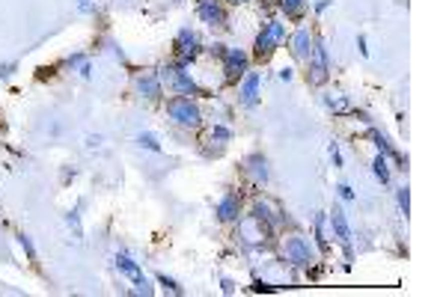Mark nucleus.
<instances>
[{
	"mask_svg": "<svg viewBox=\"0 0 446 297\" xmlns=\"http://www.w3.org/2000/svg\"><path fill=\"white\" fill-rule=\"evenodd\" d=\"M18 244H21V247H24V253L30 256V262H36V250H33V244H30V238L24 235V232L18 235Z\"/></svg>",
	"mask_w": 446,
	"mask_h": 297,
	"instance_id": "5701e85b",
	"label": "nucleus"
},
{
	"mask_svg": "<svg viewBox=\"0 0 446 297\" xmlns=\"http://www.w3.org/2000/svg\"><path fill=\"white\" fill-rule=\"evenodd\" d=\"M286 259L298 268H306L312 262V250H310V241L306 238H288L286 241Z\"/></svg>",
	"mask_w": 446,
	"mask_h": 297,
	"instance_id": "6e6552de",
	"label": "nucleus"
},
{
	"mask_svg": "<svg viewBox=\"0 0 446 297\" xmlns=\"http://www.w3.org/2000/svg\"><path fill=\"white\" fill-rule=\"evenodd\" d=\"M250 173L256 181H268V167H265V158H259V155H253L250 158Z\"/></svg>",
	"mask_w": 446,
	"mask_h": 297,
	"instance_id": "2eb2a0df",
	"label": "nucleus"
},
{
	"mask_svg": "<svg viewBox=\"0 0 446 297\" xmlns=\"http://www.w3.org/2000/svg\"><path fill=\"white\" fill-rule=\"evenodd\" d=\"M223 71H226V80H238L244 71H247V54L238 51V48H223Z\"/></svg>",
	"mask_w": 446,
	"mask_h": 297,
	"instance_id": "39448f33",
	"label": "nucleus"
},
{
	"mask_svg": "<svg viewBox=\"0 0 446 297\" xmlns=\"http://www.w3.org/2000/svg\"><path fill=\"white\" fill-rule=\"evenodd\" d=\"M292 54L298 59H310V54H312V36H310V30H298L292 36Z\"/></svg>",
	"mask_w": 446,
	"mask_h": 297,
	"instance_id": "9b49d317",
	"label": "nucleus"
},
{
	"mask_svg": "<svg viewBox=\"0 0 446 297\" xmlns=\"http://www.w3.org/2000/svg\"><path fill=\"white\" fill-rule=\"evenodd\" d=\"M196 12H200V18H202L206 24H212V27H229V24H226V12H223V6L218 0H200Z\"/></svg>",
	"mask_w": 446,
	"mask_h": 297,
	"instance_id": "1a4fd4ad",
	"label": "nucleus"
},
{
	"mask_svg": "<svg viewBox=\"0 0 446 297\" xmlns=\"http://www.w3.org/2000/svg\"><path fill=\"white\" fill-rule=\"evenodd\" d=\"M176 54H178V65L184 68L190 59L200 54V39H196V33H190L188 27L178 30V36H176Z\"/></svg>",
	"mask_w": 446,
	"mask_h": 297,
	"instance_id": "20e7f679",
	"label": "nucleus"
},
{
	"mask_svg": "<svg viewBox=\"0 0 446 297\" xmlns=\"http://www.w3.org/2000/svg\"><path fill=\"white\" fill-rule=\"evenodd\" d=\"M158 77L167 80L170 86H172L176 92H182V95H196V92H200V86L194 83V77H190L188 71H182V65H167Z\"/></svg>",
	"mask_w": 446,
	"mask_h": 297,
	"instance_id": "7ed1b4c3",
	"label": "nucleus"
},
{
	"mask_svg": "<svg viewBox=\"0 0 446 297\" xmlns=\"http://www.w3.org/2000/svg\"><path fill=\"white\" fill-rule=\"evenodd\" d=\"M330 226H334L336 238H339V244H351V229H348V220H345V211L339 208V205H334V211H330Z\"/></svg>",
	"mask_w": 446,
	"mask_h": 297,
	"instance_id": "9d476101",
	"label": "nucleus"
},
{
	"mask_svg": "<svg viewBox=\"0 0 446 297\" xmlns=\"http://www.w3.org/2000/svg\"><path fill=\"white\" fill-rule=\"evenodd\" d=\"M322 223H324V217H316V244H318V250L324 253V250H328V241H324V232H322Z\"/></svg>",
	"mask_w": 446,
	"mask_h": 297,
	"instance_id": "4be33fe9",
	"label": "nucleus"
},
{
	"mask_svg": "<svg viewBox=\"0 0 446 297\" xmlns=\"http://www.w3.org/2000/svg\"><path fill=\"white\" fill-rule=\"evenodd\" d=\"M336 190H339V196H342V199H345V202H351V199H354V190H351V187H348V184H339V187H336Z\"/></svg>",
	"mask_w": 446,
	"mask_h": 297,
	"instance_id": "a878e982",
	"label": "nucleus"
},
{
	"mask_svg": "<svg viewBox=\"0 0 446 297\" xmlns=\"http://www.w3.org/2000/svg\"><path fill=\"white\" fill-rule=\"evenodd\" d=\"M330 3H334V0H318V3H316V12H324Z\"/></svg>",
	"mask_w": 446,
	"mask_h": 297,
	"instance_id": "2f4dec72",
	"label": "nucleus"
},
{
	"mask_svg": "<svg viewBox=\"0 0 446 297\" xmlns=\"http://www.w3.org/2000/svg\"><path fill=\"white\" fill-rule=\"evenodd\" d=\"M137 89H140L146 98H158V95H161V77H158V74H146V77L137 80Z\"/></svg>",
	"mask_w": 446,
	"mask_h": 297,
	"instance_id": "4468645a",
	"label": "nucleus"
},
{
	"mask_svg": "<svg viewBox=\"0 0 446 297\" xmlns=\"http://www.w3.org/2000/svg\"><path fill=\"white\" fill-rule=\"evenodd\" d=\"M372 170H375V176H378L381 184H387V181H390V170H387V158H384V155H378V158L372 161Z\"/></svg>",
	"mask_w": 446,
	"mask_h": 297,
	"instance_id": "dca6fc26",
	"label": "nucleus"
},
{
	"mask_svg": "<svg viewBox=\"0 0 446 297\" xmlns=\"http://www.w3.org/2000/svg\"><path fill=\"white\" fill-rule=\"evenodd\" d=\"M158 283H161V286H164V289H170V292H172V295H184V292H182V286H178V283H176V280H170L167 274H158Z\"/></svg>",
	"mask_w": 446,
	"mask_h": 297,
	"instance_id": "412c9836",
	"label": "nucleus"
},
{
	"mask_svg": "<svg viewBox=\"0 0 446 297\" xmlns=\"http://www.w3.org/2000/svg\"><path fill=\"white\" fill-rule=\"evenodd\" d=\"M241 101H244L247 107H253V104L259 101V74H256V71H250V74L244 77V83H241Z\"/></svg>",
	"mask_w": 446,
	"mask_h": 297,
	"instance_id": "f8f14e48",
	"label": "nucleus"
},
{
	"mask_svg": "<svg viewBox=\"0 0 446 297\" xmlns=\"http://www.w3.org/2000/svg\"><path fill=\"white\" fill-rule=\"evenodd\" d=\"M300 3H304V0H280V6H282L286 12H298V9H300Z\"/></svg>",
	"mask_w": 446,
	"mask_h": 297,
	"instance_id": "393cba45",
	"label": "nucleus"
},
{
	"mask_svg": "<svg viewBox=\"0 0 446 297\" xmlns=\"http://www.w3.org/2000/svg\"><path fill=\"white\" fill-rule=\"evenodd\" d=\"M324 104H328V107H334V110H342V113H345V110H351V104H348V101H342V98H324Z\"/></svg>",
	"mask_w": 446,
	"mask_h": 297,
	"instance_id": "b1692460",
	"label": "nucleus"
},
{
	"mask_svg": "<svg viewBox=\"0 0 446 297\" xmlns=\"http://www.w3.org/2000/svg\"><path fill=\"white\" fill-rule=\"evenodd\" d=\"M12 71H15V62H3L0 65V77H9Z\"/></svg>",
	"mask_w": 446,
	"mask_h": 297,
	"instance_id": "cd10ccee",
	"label": "nucleus"
},
{
	"mask_svg": "<svg viewBox=\"0 0 446 297\" xmlns=\"http://www.w3.org/2000/svg\"><path fill=\"white\" fill-rule=\"evenodd\" d=\"M396 199H398L402 214H410V190H408V187H398V190H396Z\"/></svg>",
	"mask_w": 446,
	"mask_h": 297,
	"instance_id": "f3484780",
	"label": "nucleus"
},
{
	"mask_svg": "<svg viewBox=\"0 0 446 297\" xmlns=\"http://www.w3.org/2000/svg\"><path fill=\"white\" fill-rule=\"evenodd\" d=\"M66 62H68V65H80V62H84V54H72Z\"/></svg>",
	"mask_w": 446,
	"mask_h": 297,
	"instance_id": "c85d7f7f",
	"label": "nucleus"
},
{
	"mask_svg": "<svg viewBox=\"0 0 446 297\" xmlns=\"http://www.w3.org/2000/svg\"><path fill=\"white\" fill-rule=\"evenodd\" d=\"M357 42H360V51H363V57H369V48H366V39H363V36H360V39H357Z\"/></svg>",
	"mask_w": 446,
	"mask_h": 297,
	"instance_id": "473e14b6",
	"label": "nucleus"
},
{
	"mask_svg": "<svg viewBox=\"0 0 446 297\" xmlns=\"http://www.w3.org/2000/svg\"><path fill=\"white\" fill-rule=\"evenodd\" d=\"M116 268L122 271V274H128L131 280H134V292H140V295H152V286H149V280L143 277V271L137 268V262H131V256H125V253H119L116 256Z\"/></svg>",
	"mask_w": 446,
	"mask_h": 297,
	"instance_id": "0eeeda50",
	"label": "nucleus"
},
{
	"mask_svg": "<svg viewBox=\"0 0 446 297\" xmlns=\"http://www.w3.org/2000/svg\"><path fill=\"white\" fill-rule=\"evenodd\" d=\"M238 205H241L238 193H226L220 202H218V217L220 220H235L238 217Z\"/></svg>",
	"mask_w": 446,
	"mask_h": 297,
	"instance_id": "ddd939ff",
	"label": "nucleus"
},
{
	"mask_svg": "<svg viewBox=\"0 0 446 297\" xmlns=\"http://www.w3.org/2000/svg\"><path fill=\"white\" fill-rule=\"evenodd\" d=\"M253 292H274V286H265V283H256Z\"/></svg>",
	"mask_w": 446,
	"mask_h": 297,
	"instance_id": "7c9ffc66",
	"label": "nucleus"
},
{
	"mask_svg": "<svg viewBox=\"0 0 446 297\" xmlns=\"http://www.w3.org/2000/svg\"><path fill=\"white\" fill-rule=\"evenodd\" d=\"M286 39V27L280 24V21H268L265 27H262V33L256 36V57H268L271 51H274V45H280Z\"/></svg>",
	"mask_w": 446,
	"mask_h": 297,
	"instance_id": "f03ea898",
	"label": "nucleus"
},
{
	"mask_svg": "<svg viewBox=\"0 0 446 297\" xmlns=\"http://www.w3.org/2000/svg\"><path fill=\"white\" fill-rule=\"evenodd\" d=\"M229 140H232V131H229V128H223V125H218V128H214V131H212V143H229Z\"/></svg>",
	"mask_w": 446,
	"mask_h": 297,
	"instance_id": "6ab92c4d",
	"label": "nucleus"
},
{
	"mask_svg": "<svg viewBox=\"0 0 446 297\" xmlns=\"http://www.w3.org/2000/svg\"><path fill=\"white\" fill-rule=\"evenodd\" d=\"M92 9V0H80V12H90Z\"/></svg>",
	"mask_w": 446,
	"mask_h": 297,
	"instance_id": "72a5a7b5",
	"label": "nucleus"
},
{
	"mask_svg": "<svg viewBox=\"0 0 446 297\" xmlns=\"http://www.w3.org/2000/svg\"><path fill=\"white\" fill-rule=\"evenodd\" d=\"M80 74H84V77H90V74H92V68H90V62H86V59L80 62Z\"/></svg>",
	"mask_w": 446,
	"mask_h": 297,
	"instance_id": "c756f323",
	"label": "nucleus"
},
{
	"mask_svg": "<svg viewBox=\"0 0 446 297\" xmlns=\"http://www.w3.org/2000/svg\"><path fill=\"white\" fill-rule=\"evenodd\" d=\"M137 143H140L143 149H149V152H161V143L155 140V134H140V137H137Z\"/></svg>",
	"mask_w": 446,
	"mask_h": 297,
	"instance_id": "a211bd4d",
	"label": "nucleus"
},
{
	"mask_svg": "<svg viewBox=\"0 0 446 297\" xmlns=\"http://www.w3.org/2000/svg\"><path fill=\"white\" fill-rule=\"evenodd\" d=\"M330 158H334V167H342V155H339V146L330 143Z\"/></svg>",
	"mask_w": 446,
	"mask_h": 297,
	"instance_id": "bb28decb",
	"label": "nucleus"
},
{
	"mask_svg": "<svg viewBox=\"0 0 446 297\" xmlns=\"http://www.w3.org/2000/svg\"><path fill=\"white\" fill-rule=\"evenodd\" d=\"M369 137H372V140L378 143V149H381V152H390V155H396V152H392V149H390V143H387V137H381V131H375V128H369Z\"/></svg>",
	"mask_w": 446,
	"mask_h": 297,
	"instance_id": "aec40b11",
	"label": "nucleus"
},
{
	"mask_svg": "<svg viewBox=\"0 0 446 297\" xmlns=\"http://www.w3.org/2000/svg\"><path fill=\"white\" fill-rule=\"evenodd\" d=\"M167 113L172 122H178V125H188V128H196L200 122H202V113H200V107L190 101V98H172L167 104Z\"/></svg>",
	"mask_w": 446,
	"mask_h": 297,
	"instance_id": "f257e3e1",
	"label": "nucleus"
},
{
	"mask_svg": "<svg viewBox=\"0 0 446 297\" xmlns=\"http://www.w3.org/2000/svg\"><path fill=\"white\" fill-rule=\"evenodd\" d=\"M232 3H241V0H232Z\"/></svg>",
	"mask_w": 446,
	"mask_h": 297,
	"instance_id": "f704fd0d",
	"label": "nucleus"
},
{
	"mask_svg": "<svg viewBox=\"0 0 446 297\" xmlns=\"http://www.w3.org/2000/svg\"><path fill=\"white\" fill-rule=\"evenodd\" d=\"M310 57H312V65H310V80H312V83H324L330 68H328V48H324V42H322V39H316V42H312V54H310Z\"/></svg>",
	"mask_w": 446,
	"mask_h": 297,
	"instance_id": "423d86ee",
	"label": "nucleus"
}]
</instances>
